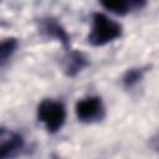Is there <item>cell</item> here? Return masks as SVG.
I'll return each instance as SVG.
<instances>
[{
    "instance_id": "6da1fadb",
    "label": "cell",
    "mask_w": 159,
    "mask_h": 159,
    "mask_svg": "<svg viewBox=\"0 0 159 159\" xmlns=\"http://www.w3.org/2000/svg\"><path fill=\"white\" fill-rule=\"evenodd\" d=\"M122 35V26L101 12L92 16V29L88 35V41L93 46H103L114 41Z\"/></svg>"
},
{
    "instance_id": "7a4b0ae2",
    "label": "cell",
    "mask_w": 159,
    "mask_h": 159,
    "mask_svg": "<svg viewBox=\"0 0 159 159\" xmlns=\"http://www.w3.org/2000/svg\"><path fill=\"white\" fill-rule=\"evenodd\" d=\"M39 120H41L50 133L60 130L66 119V109L61 102L46 99L37 108Z\"/></svg>"
},
{
    "instance_id": "3957f363",
    "label": "cell",
    "mask_w": 159,
    "mask_h": 159,
    "mask_svg": "<svg viewBox=\"0 0 159 159\" xmlns=\"http://www.w3.org/2000/svg\"><path fill=\"white\" fill-rule=\"evenodd\" d=\"M76 116L81 122L93 123L104 117V107L99 97H87L76 104Z\"/></svg>"
},
{
    "instance_id": "277c9868",
    "label": "cell",
    "mask_w": 159,
    "mask_h": 159,
    "mask_svg": "<svg viewBox=\"0 0 159 159\" xmlns=\"http://www.w3.org/2000/svg\"><path fill=\"white\" fill-rule=\"evenodd\" d=\"M1 159H14L17 157L24 148V139L21 135L7 132L5 129L1 130Z\"/></svg>"
},
{
    "instance_id": "5b68a950",
    "label": "cell",
    "mask_w": 159,
    "mask_h": 159,
    "mask_svg": "<svg viewBox=\"0 0 159 159\" xmlns=\"http://www.w3.org/2000/svg\"><path fill=\"white\" fill-rule=\"evenodd\" d=\"M40 30L48 37H53L58 40L66 48L70 47V37L66 32V30L53 19H46L41 22Z\"/></svg>"
},
{
    "instance_id": "8992f818",
    "label": "cell",
    "mask_w": 159,
    "mask_h": 159,
    "mask_svg": "<svg viewBox=\"0 0 159 159\" xmlns=\"http://www.w3.org/2000/svg\"><path fill=\"white\" fill-rule=\"evenodd\" d=\"M88 65V61L87 58L84 57L83 53L81 52H71L70 56L67 57L66 60V63H65V72L67 76L70 77H73L76 76L80 71H82L86 66Z\"/></svg>"
},
{
    "instance_id": "52a82bcc",
    "label": "cell",
    "mask_w": 159,
    "mask_h": 159,
    "mask_svg": "<svg viewBox=\"0 0 159 159\" xmlns=\"http://www.w3.org/2000/svg\"><path fill=\"white\" fill-rule=\"evenodd\" d=\"M144 5V2H138V1H103L102 6L109 10L113 14L117 15H125L130 10H137L140 9Z\"/></svg>"
},
{
    "instance_id": "ba28073f",
    "label": "cell",
    "mask_w": 159,
    "mask_h": 159,
    "mask_svg": "<svg viewBox=\"0 0 159 159\" xmlns=\"http://www.w3.org/2000/svg\"><path fill=\"white\" fill-rule=\"evenodd\" d=\"M17 47V41L15 39H7L5 41L1 42V47H0V61L1 65H4L7 58L15 52Z\"/></svg>"
},
{
    "instance_id": "9c48e42d",
    "label": "cell",
    "mask_w": 159,
    "mask_h": 159,
    "mask_svg": "<svg viewBox=\"0 0 159 159\" xmlns=\"http://www.w3.org/2000/svg\"><path fill=\"white\" fill-rule=\"evenodd\" d=\"M143 77V70L142 68H132L127 71V73L123 77V83L125 87H132L135 83H138Z\"/></svg>"
},
{
    "instance_id": "30bf717a",
    "label": "cell",
    "mask_w": 159,
    "mask_h": 159,
    "mask_svg": "<svg viewBox=\"0 0 159 159\" xmlns=\"http://www.w3.org/2000/svg\"><path fill=\"white\" fill-rule=\"evenodd\" d=\"M150 145H152V148H153L154 150H157V152L159 153V134L155 135L154 138H152V140H150Z\"/></svg>"
}]
</instances>
